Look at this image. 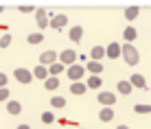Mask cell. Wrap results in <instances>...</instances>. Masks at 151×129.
I'll list each match as a JSON object with an SVG mask.
<instances>
[{
    "mask_svg": "<svg viewBox=\"0 0 151 129\" xmlns=\"http://www.w3.org/2000/svg\"><path fill=\"white\" fill-rule=\"evenodd\" d=\"M123 59L127 61L129 66H136L138 61H140L138 48H136V46H132V44H123Z\"/></svg>",
    "mask_w": 151,
    "mask_h": 129,
    "instance_id": "obj_1",
    "label": "cell"
},
{
    "mask_svg": "<svg viewBox=\"0 0 151 129\" xmlns=\"http://www.w3.org/2000/svg\"><path fill=\"white\" fill-rule=\"evenodd\" d=\"M13 77H15L18 83H31V81H33V70H29V68H15L13 70Z\"/></svg>",
    "mask_w": 151,
    "mask_h": 129,
    "instance_id": "obj_2",
    "label": "cell"
},
{
    "mask_svg": "<svg viewBox=\"0 0 151 129\" xmlns=\"http://www.w3.org/2000/svg\"><path fill=\"white\" fill-rule=\"evenodd\" d=\"M66 72H68V79L75 83V81H81V79H83L86 68H83V66H79V64H75V66H68V68H66Z\"/></svg>",
    "mask_w": 151,
    "mask_h": 129,
    "instance_id": "obj_3",
    "label": "cell"
},
{
    "mask_svg": "<svg viewBox=\"0 0 151 129\" xmlns=\"http://www.w3.org/2000/svg\"><path fill=\"white\" fill-rule=\"evenodd\" d=\"M59 61V55L55 53V50H44V53L40 55V64L46 66V68H50L53 64H57Z\"/></svg>",
    "mask_w": 151,
    "mask_h": 129,
    "instance_id": "obj_4",
    "label": "cell"
},
{
    "mask_svg": "<svg viewBox=\"0 0 151 129\" xmlns=\"http://www.w3.org/2000/svg\"><path fill=\"white\" fill-rule=\"evenodd\" d=\"M59 61L68 68V66H75V61H77V53L75 50H70V48H66V50H61L59 53Z\"/></svg>",
    "mask_w": 151,
    "mask_h": 129,
    "instance_id": "obj_5",
    "label": "cell"
},
{
    "mask_svg": "<svg viewBox=\"0 0 151 129\" xmlns=\"http://www.w3.org/2000/svg\"><path fill=\"white\" fill-rule=\"evenodd\" d=\"M35 20H37V27H40V29L50 27V20H48V13H46V9H37V11H35Z\"/></svg>",
    "mask_w": 151,
    "mask_h": 129,
    "instance_id": "obj_6",
    "label": "cell"
},
{
    "mask_svg": "<svg viewBox=\"0 0 151 129\" xmlns=\"http://www.w3.org/2000/svg\"><path fill=\"white\" fill-rule=\"evenodd\" d=\"M96 101L101 103V105H105V107H110L116 103V96L112 94V92H99V96H96Z\"/></svg>",
    "mask_w": 151,
    "mask_h": 129,
    "instance_id": "obj_7",
    "label": "cell"
},
{
    "mask_svg": "<svg viewBox=\"0 0 151 129\" xmlns=\"http://www.w3.org/2000/svg\"><path fill=\"white\" fill-rule=\"evenodd\" d=\"M105 50H107V57H110V59H118L123 55V46L118 44V42H112Z\"/></svg>",
    "mask_w": 151,
    "mask_h": 129,
    "instance_id": "obj_8",
    "label": "cell"
},
{
    "mask_svg": "<svg viewBox=\"0 0 151 129\" xmlns=\"http://www.w3.org/2000/svg\"><path fill=\"white\" fill-rule=\"evenodd\" d=\"M66 24H68V18H66L64 13H61V15H55V18H50V29H55V31L64 29Z\"/></svg>",
    "mask_w": 151,
    "mask_h": 129,
    "instance_id": "obj_9",
    "label": "cell"
},
{
    "mask_svg": "<svg viewBox=\"0 0 151 129\" xmlns=\"http://www.w3.org/2000/svg\"><path fill=\"white\" fill-rule=\"evenodd\" d=\"M90 57H92V61H101L103 57H107V50L103 48V46H94V48L90 50Z\"/></svg>",
    "mask_w": 151,
    "mask_h": 129,
    "instance_id": "obj_10",
    "label": "cell"
},
{
    "mask_svg": "<svg viewBox=\"0 0 151 129\" xmlns=\"http://www.w3.org/2000/svg\"><path fill=\"white\" fill-rule=\"evenodd\" d=\"M33 77H35V79H48V77H50V72H48V68H46V66H42V64H37V66H35V70H33Z\"/></svg>",
    "mask_w": 151,
    "mask_h": 129,
    "instance_id": "obj_11",
    "label": "cell"
},
{
    "mask_svg": "<svg viewBox=\"0 0 151 129\" xmlns=\"http://www.w3.org/2000/svg\"><path fill=\"white\" fill-rule=\"evenodd\" d=\"M132 85L134 87H140V90H147V81H145V77L140 75V72H136V75H132Z\"/></svg>",
    "mask_w": 151,
    "mask_h": 129,
    "instance_id": "obj_12",
    "label": "cell"
},
{
    "mask_svg": "<svg viewBox=\"0 0 151 129\" xmlns=\"http://www.w3.org/2000/svg\"><path fill=\"white\" fill-rule=\"evenodd\" d=\"M70 92H72V94H77V96L86 94V92H88V83H81V81H75V83H70Z\"/></svg>",
    "mask_w": 151,
    "mask_h": 129,
    "instance_id": "obj_13",
    "label": "cell"
},
{
    "mask_svg": "<svg viewBox=\"0 0 151 129\" xmlns=\"http://www.w3.org/2000/svg\"><path fill=\"white\" fill-rule=\"evenodd\" d=\"M138 15H140V7H136V4H132V7L125 9V20H129V22H132V20H136Z\"/></svg>",
    "mask_w": 151,
    "mask_h": 129,
    "instance_id": "obj_14",
    "label": "cell"
},
{
    "mask_svg": "<svg viewBox=\"0 0 151 129\" xmlns=\"http://www.w3.org/2000/svg\"><path fill=\"white\" fill-rule=\"evenodd\" d=\"M112 118H114V110L112 107H103V110L99 112V120L101 123H110Z\"/></svg>",
    "mask_w": 151,
    "mask_h": 129,
    "instance_id": "obj_15",
    "label": "cell"
},
{
    "mask_svg": "<svg viewBox=\"0 0 151 129\" xmlns=\"http://www.w3.org/2000/svg\"><path fill=\"white\" fill-rule=\"evenodd\" d=\"M116 90L121 92V94H132L134 85H132V81H118V83H116Z\"/></svg>",
    "mask_w": 151,
    "mask_h": 129,
    "instance_id": "obj_16",
    "label": "cell"
},
{
    "mask_svg": "<svg viewBox=\"0 0 151 129\" xmlns=\"http://www.w3.org/2000/svg\"><path fill=\"white\" fill-rule=\"evenodd\" d=\"M7 112L13 116H18L20 112H22V105H20V101H7Z\"/></svg>",
    "mask_w": 151,
    "mask_h": 129,
    "instance_id": "obj_17",
    "label": "cell"
},
{
    "mask_svg": "<svg viewBox=\"0 0 151 129\" xmlns=\"http://www.w3.org/2000/svg\"><path fill=\"white\" fill-rule=\"evenodd\" d=\"M123 37H125V39H127V44H132V42H134V39H136V37H138V31H136V29H134V27H127V29H125V31H123Z\"/></svg>",
    "mask_w": 151,
    "mask_h": 129,
    "instance_id": "obj_18",
    "label": "cell"
},
{
    "mask_svg": "<svg viewBox=\"0 0 151 129\" xmlns=\"http://www.w3.org/2000/svg\"><path fill=\"white\" fill-rule=\"evenodd\" d=\"M103 85V79L99 75H92L90 79H88V90H96V87H101Z\"/></svg>",
    "mask_w": 151,
    "mask_h": 129,
    "instance_id": "obj_19",
    "label": "cell"
},
{
    "mask_svg": "<svg viewBox=\"0 0 151 129\" xmlns=\"http://www.w3.org/2000/svg\"><path fill=\"white\" fill-rule=\"evenodd\" d=\"M81 35H83V27H72L68 37L72 39V42H81Z\"/></svg>",
    "mask_w": 151,
    "mask_h": 129,
    "instance_id": "obj_20",
    "label": "cell"
},
{
    "mask_svg": "<svg viewBox=\"0 0 151 129\" xmlns=\"http://www.w3.org/2000/svg\"><path fill=\"white\" fill-rule=\"evenodd\" d=\"M44 87H46V90H50V92L57 90V87H59V77H48V79L44 81Z\"/></svg>",
    "mask_w": 151,
    "mask_h": 129,
    "instance_id": "obj_21",
    "label": "cell"
},
{
    "mask_svg": "<svg viewBox=\"0 0 151 129\" xmlns=\"http://www.w3.org/2000/svg\"><path fill=\"white\" fill-rule=\"evenodd\" d=\"M88 70H90L92 75H101L103 72V64L101 61H88Z\"/></svg>",
    "mask_w": 151,
    "mask_h": 129,
    "instance_id": "obj_22",
    "label": "cell"
},
{
    "mask_svg": "<svg viewBox=\"0 0 151 129\" xmlns=\"http://www.w3.org/2000/svg\"><path fill=\"white\" fill-rule=\"evenodd\" d=\"M50 105H53L55 110H61V107H66V99L64 96H53V99H50Z\"/></svg>",
    "mask_w": 151,
    "mask_h": 129,
    "instance_id": "obj_23",
    "label": "cell"
},
{
    "mask_svg": "<svg viewBox=\"0 0 151 129\" xmlns=\"http://www.w3.org/2000/svg\"><path fill=\"white\" fill-rule=\"evenodd\" d=\"M61 70H66V66L61 64V61H57V64H53V66H50V68H48V72H50V77H57V75H59Z\"/></svg>",
    "mask_w": 151,
    "mask_h": 129,
    "instance_id": "obj_24",
    "label": "cell"
},
{
    "mask_svg": "<svg viewBox=\"0 0 151 129\" xmlns=\"http://www.w3.org/2000/svg\"><path fill=\"white\" fill-rule=\"evenodd\" d=\"M134 112H136V114H151V105H134Z\"/></svg>",
    "mask_w": 151,
    "mask_h": 129,
    "instance_id": "obj_25",
    "label": "cell"
},
{
    "mask_svg": "<svg viewBox=\"0 0 151 129\" xmlns=\"http://www.w3.org/2000/svg\"><path fill=\"white\" fill-rule=\"evenodd\" d=\"M42 39H44V35H42V33H31L29 37H27V42L29 44H40Z\"/></svg>",
    "mask_w": 151,
    "mask_h": 129,
    "instance_id": "obj_26",
    "label": "cell"
},
{
    "mask_svg": "<svg viewBox=\"0 0 151 129\" xmlns=\"http://www.w3.org/2000/svg\"><path fill=\"white\" fill-rule=\"evenodd\" d=\"M42 123H46V125L55 123V116H53V112H44V114H42Z\"/></svg>",
    "mask_w": 151,
    "mask_h": 129,
    "instance_id": "obj_27",
    "label": "cell"
},
{
    "mask_svg": "<svg viewBox=\"0 0 151 129\" xmlns=\"http://www.w3.org/2000/svg\"><path fill=\"white\" fill-rule=\"evenodd\" d=\"M7 46H11V35L4 33L2 37H0V48H7Z\"/></svg>",
    "mask_w": 151,
    "mask_h": 129,
    "instance_id": "obj_28",
    "label": "cell"
},
{
    "mask_svg": "<svg viewBox=\"0 0 151 129\" xmlns=\"http://www.w3.org/2000/svg\"><path fill=\"white\" fill-rule=\"evenodd\" d=\"M0 101H9V87H0Z\"/></svg>",
    "mask_w": 151,
    "mask_h": 129,
    "instance_id": "obj_29",
    "label": "cell"
},
{
    "mask_svg": "<svg viewBox=\"0 0 151 129\" xmlns=\"http://www.w3.org/2000/svg\"><path fill=\"white\" fill-rule=\"evenodd\" d=\"M33 11H37V9H33L31 4H22L20 7V13H33Z\"/></svg>",
    "mask_w": 151,
    "mask_h": 129,
    "instance_id": "obj_30",
    "label": "cell"
},
{
    "mask_svg": "<svg viewBox=\"0 0 151 129\" xmlns=\"http://www.w3.org/2000/svg\"><path fill=\"white\" fill-rule=\"evenodd\" d=\"M7 81H9V77L4 72H0V87H7Z\"/></svg>",
    "mask_w": 151,
    "mask_h": 129,
    "instance_id": "obj_31",
    "label": "cell"
},
{
    "mask_svg": "<svg viewBox=\"0 0 151 129\" xmlns=\"http://www.w3.org/2000/svg\"><path fill=\"white\" fill-rule=\"evenodd\" d=\"M18 129H31L29 125H18Z\"/></svg>",
    "mask_w": 151,
    "mask_h": 129,
    "instance_id": "obj_32",
    "label": "cell"
},
{
    "mask_svg": "<svg viewBox=\"0 0 151 129\" xmlns=\"http://www.w3.org/2000/svg\"><path fill=\"white\" fill-rule=\"evenodd\" d=\"M116 129H129V127H127V125H118Z\"/></svg>",
    "mask_w": 151,
    "mask_h": 129,
    "instance_id": "obj_33",
    "label": "cell"
},
{
    "mask_svg": "<svg viewBox=\"0 0 151 129\" xmlns=\"http://www.w3.org/2000/svg\"><path fill=\"white\" fill-rule=\"evenodd\" d=\"M79 129H83V127H79Z\"/></svg>",
    "mask_w": 151,
    "mask_h": 129,
    "instance_id": "obj_34",
    "label": "cell"
},
{
    "mask_svg": "<svg viewBox=\"0 0 151 129\" xmlns=\"http://www.w3.org/2000/svg\"><path fill=\"white\" fill-rule=\"evenodd\" d=\"M0 37H2V35H0Z\"/></svg>",
    "mask_w": 151,
    "mask_h": 129,
    "instance_id": "obj_35",
    "label": "cell"
}]
</instances>
